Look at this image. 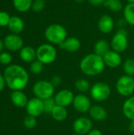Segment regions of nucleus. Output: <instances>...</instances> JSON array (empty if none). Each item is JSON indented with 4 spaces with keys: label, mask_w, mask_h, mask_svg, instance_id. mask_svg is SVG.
Segmentation results:
<instances>
[{
    "label": "nucleus",
    "mask_w": 134,
    "mask_h": 135,
    "mask_svg": "<svg viewBox=\"0 0 134 135\" xmlns=\"http://www.w3.org/2000/svg\"><path fill=\"white\" fill-rule=\"evenodd\" d=\"M103 5L110 10L115 13L121 11L123 8L122 2L120 0H106Z\"/></svg>",
    "instance_id": "bb28decb"
},
{
    "label": "nucleus",
    "mask_w": 134,
    "mask_h": 135,
    "mask_svg": "<svg viewBox=\"0 0 134 135\" xmlns=\"http://www.w3.org/2000/svg\"><path fill=\"white\" fill-rule=\"evenodd\" d=\"M124 115L131 121H134V96H131L124 102L122 106Z\"/></svg>",
    "instance_id": "412c9836"
},
{
    "label": "nucleus",
    "mask_w": 134,
    "mask_h": 135,
    "mask_svg": "<svg viewBox=\"0 0 134 135\" xmlns=\"http://www.w3.org/2000/svg\"><path fill=\"white\" fill-rule=\"evenodd\" d=\"M106 65L102 56L95 53L85 55L80 62L81 71L90 77H94L100 74L104 70Z\"/></svg>",
    "instance_id": "f03ea898"
},
{
    "label": "nucleus",
    "mask_w": 134,
    "mask_h": 135,
    "mask_svg": "<svg viewBox=\"0 0 134 135\" xmlns=\"http://www.w3.org/2000/svg\"><path fill=\"white\" fill-rule=\"evenodd\" d=\"M3 43L5 47L10 51H21L24 47V41L18 34L10 33L7 35L5 37Z\"/></svg>",
    "instance_id": "1a4fd4ad"
},
{
    "label": "nucleus",
    "mask_w": 134,
    "mask_h": 135,
    "mask_svg": "<svg viewBox=\"0 0 134 135\" xmlns=\"http://www.w3.org/2000/svg\"><path fill=\"white\" fill-rule=\"evenodd\" d=\"M9 14L6 11H0V27L8 26V24L10 20Z\"/></svg>",
    "instance_id": "473e14b6"
},
{
    "label": "nucleus",
    "mask_w": 134,
    "mask_h": 135,
    "mask_svg": "<svg viewBox=\"0 0 134 135\" xmlns=\"http://www.w3.org/2000/svg\"><path fill=\"white\" fill-rule=\"evenodd\" d=\"M73 128L76 134L81 135L88 134L92 130V120L88 117L77 118L73 122Z\"/></svg>",
    "instance_id": "9d476101"
},
{
    "label": "nucleus",
    "mask_w": 134,
    "mask_h": 135,
    "mask_svg": "<svg viewBox=\"0 0 134 135\" xmlns=\"http://www.w3.org/2000/svg\"><path fill=\"white\" fill-rule=\"evenodd\" d=\"M87 135H103V134L98 129H92Z\"/></svg>",
    "instance_id": "4c0bfd02"
},
{
    "label": "nucleus",
    "mask_w": 134,
    "mask_h": 135,
    "mask_svg": "<svg viewBox=\"0 0 134 135\" xmlns=\"http://www.w3.org/2000/svg\"><path fill=\"white\" fill-rule=\"evenodd\" d=\"M23 124L24 126V127L28 130H32L34 129L36 125H37V120L36 117L31 116V115H28L24 118V121H23Z\"/></svg>",
    "instance_id": "7c9ffc66"
},
{
    "label": "nucleus",
    "mask_w": 134,
    "mask_h": 135,
    "mask_svg": "<svg viewBox=\"0 0 134 135\" xmlns=\"http://www.w3.org/2000/svg\"><path fill=\"white\" fill-rule=\"evenodd\" d=\"M54 98L57 105L66 108L70 104H73L74 95L69 89H62L54 96Z\"/></svg>",
    "instance_id": "ddd939ff"
},
{
    "label": "nucleus",
    "mask_w": 134,
    "mask_h": 135,
    "mask_svg": "<svg viewBox=\"0 0 134 135\" xmlns=\"http://www.w3.org/2000/svg\"><path fill=\"white\" fill-rule=\"evenodd\" d=\"M133 78H134V77H133Z\"/></svg>",
    "instance_id": "a18cd8bd"
},
{
    "label": "nucleus",
    "mask_w": 134,
    "mask_h": 135,
    "mask_svg": "<svg viewBox=\"0 0 134 135\" xmlns=\"http://www.w3.org/2000/svg\"><path fill=\"white\" fill-rule=\"evenodd\" d=\"M5 47V46H4V43H3V41L0 40V54L2 52V50H3V47Z\"/></svg>",
    "instance_id": "ea45409f"
},
{
    "label": "nucleus",
    "mask_w": 134,
    "mask_h": 135,
    "mask_svg": "<svg viewBox=\"0 0 134 135\" xmlns=\"http://www.w3.org/2000/svg\"><path fill=\"white\" fill-rule=\"evenodd\" d=\"M123 17L127 24L134 26V3H128L124 7Z\"/></svg>",
    "instance_id": "b1692460"
},
{
    "label": "nucleus",
    "mask_w": 134,
    "mask_h": 135,
    "mask_svg": "<svg viewBox=\"0 0 134 135\" xmlns=\"http://www.w3.org/2000/svg\"><path fill=\"white\" fill-rule=\"evenodd\" d=\"M74 87L75 89L81 93H85L88 91H90L91 89V85H90V83L85 80V79H83V78H81V79H78L75 84H74Z\"/></svg>",
    "instance_id": "a878e982"
},
{
    "label": "nucleus",
    "mask_w": 134,
    "mask_h": 135,
    "mask_svg": "<svg viewBox=\"0 0 134 135\" xmlns=\"http://www.w3.org/2000/svg\"><path fill=\"white\" fill-rule=\"evenodd\" d=\"M33 0H13V7L19 12H27L32 9Z\"/></svg>",
    "instance_id": "393cba45"
},
{
    "label": "nucleus",
    "mask_w": 134,
    "mask_h": 135,
    "mask_svg": "<svg viewBox=\"0 0 134 135\" xmlns=\"http://www.w3.org/2000/svg\"><path fill=\"white\" fill-rule=\"evenodd\" d=\"M104 63L110 68H117L122 63V56L120 53L113 50H110L105 55L103 56Z\"/></svg>",
    "instance_id": "2eb2a0df"
},
{
    "label": "nucleus",
    "mask_w": 134,
    "mask_h": 135,
    "mask_svg": "<svg viewBox=\"0 0 134 135\" xmlns=\"http://www.w3.org/2000/svg\"><path fill=\"white\" fill-rule=\"evenodd\" d=\"M25 108L28 115H31L37 118L38 116H39L44 112L43 100L37 97H33L28 100Z\"/></svg>",
    "instance_id": "9b49d317"
},
{
    "label": "nucleus",
    "mask_w": 134,
    "mask_h": 135,
    "mask_svg": "<svg viewBox=\"0 0 134 135\" xmlns=\"http://www.w3.org/2000/svg\"><path fill=\"white\" fill-rule=\"evenodd\" d=\"M51 115L55 121L62 122L66 119V118L68 116V112L66 110V108L59 106V105H56L54 107V108L53 109Z\"/></svg>",
    "instance_id": "5701e85b"
},
{
    "label": "nucleus",
    "mask_w": 134,
    "mask_h": 135,
    "mask_svg": "<svg viewBox=\"0 0 134 135\" xmlns=\"http://www.w3.org/2000/svg\"><path fill=\"white\" fill-rule=\"evenodd\" d=\"M122 68L126 75L134 77V59H126L123 63Z\"/></svg>",
    "instance_id": "cd10ccee"
},
{
    "label": "nucleus",
    "mask_w": 134,
    "mask_h": 135,
    "mask_svg": "<svg viewBox=\"0 0 134 135\" xmlns=\"http://www.w3.org/2000/svg\"><path fill=\"white\" fill-rule=\"evenodd\" d=\"M129 130L131 133L134 134V121H131L129 126Z\"/></svg>",
    "instance_id": "58836bf2"
},
{
    "label": "nucleus",
    "mask_w": 134,
    "mask_h": 135,
    "mask_svg": "<svg viewBox=\"0 0 134 135\" xmlns=\"http://www.w3.org/2000/svg\"><path fill=\"white\" fill-rule=\"evenodd\" d=\"M62 80L61 77H59V76H54L51 80V83L53 85V86L54 88L59 86L62 84Z\"/></svg>",
    "instance_id": "f704fd0d"
},
{
    "label": "nucleus",
    "mask_w": 134,
    "mask_h": 135,
    "mask_svg": "<svg viewBox=\"0 0 134 135\" xmlns=\"http://www.w3.org/2000/svg\"><path fill=\"white\" fill-rule=\"evenodd\" d=\"M111 93V87L105 82H96L90 89L91 97L98 102L107 100Z\"/></svg>",
    "instance_id": "423d86ee"
},
{
    "label": "nucleus",
    "mask_w": 134,
    "mask_h": 135,
    "mask_svg": "<svg viewBox=\"0 0 134 135\" xmlns=\"http://www.w3.org/2000/svg\"><path fill=\"white\" fill-rule=\"evenodd\" d=\"M75 2H79V3H81V2H85V1H87V0H74Z\"/></svg>",
    "instance_id": "a19ab883"
},
{
    "label": "nucleus",
    "mask_w": 134,
    "mask_h": 135,
    "mask_svg": "<svg viewBox=\"0 0 134 135\" xmlns=\"http://www.w3.org/2000/svg\"><path fill=\"white\" fill-rule=\"evenodd\" d=\"M89 3L94 6H101L102 4H104L106 0H88Z\"/></svg>",
    "instance_id": "c9c22d12"
},
{
    "label": "nucleus",
    "mask_w": 134,
    "mask_h": 135,
    "mask_svg": "<svg viewBox=\"0 0 134 135\" xmlns=\"http://www.w3.org/2000/svg\"><path fill=\"white\" fill-rule=\"evenodd\" d=\"M128 3H134V0H126Z\"/></svg>",
    "instance_id": "79ce46f5"
},
{
    "label": "nucleus",
    "mask_w": 134,
    "mask_h": 135,
    "mask_svg": "<svg viewBox=\"0 0 134 135\" xmlns=\"http://www.w3.org/2000/svg\"><path fill=\"white\" fill-rule=\"evenodd\" d=\"M44 36L50 44L59 45L67 38V32L62 25L52 24L45 29Z\"/></svg>",
    "instance_id": "7ed1b4c3"
},
{
    "label": "nucleus",
    "mask_w": 134,
    "mask_h": 135,
    "mask_svg": "<svg viewBox=\"0 0 134 135\" xmlns=\"http://www.w3.org/2000/svg\"><path fill=\"white\" fill-rule=\"evenodd\" d=\"M99 30L103 34L111 33L115 28V21L111 16L108 14L103 15L98 21Z\"/></svg>",
    "instance_id": "4468645a"
},
{
    "label": "nucleus",
    "mask_w": 134,
    "mask_h": 135,
    "mask_svg": "<svg viewBox=\"0 0 134 135\" xmlns=\"http://www.w3.org/2000/svg\"><path fill=\"white\" fill-rule=\"evenodd\" d=\"M57 58L56 48L51 44H43L36 49V59L43 64H51Z\"/></svg>",
    "instance_id": "20e7f679"
},
{
    "label": "nucleus",
    "mask_w": 134,
    "mask_h": 135,
    "mask_svg": "<svg viewBox=\"0 0 134 135\" xmlns=\"http://www.w3.org/2000/svg\"><path fill=\"white\" fill-rule=\"evenodd\" d=\"M116 89L118 94L125 97H130L134 93L133 77L123 75L121 76L116 82Z\"/></svg>",
    "instance_id": "0eeeda50"
},
{
    "label": "nucleus",
    "mask_w": 134,
    "mask_h": 135,
    "mask_svg": "<svg viewBox=\"0 0 134 135\" xmlns=\"http://www.w3.org/2000/svg\"><path fill=\"white\" fill-rule=\"evenodd\" d=\"M110 48L111 44L106 40H100L94 45V53L103 57L111 50Z\"/></svg>",
    "instance_id": "4be33fe9"
},
{
    "label": "nucleus",
    "mask_w": 134,
    "mask_h": 135,
    "mask_svg": "<svg viewBox=\"0 0 134 135\" xmlns=\"http://www.w3.org/2000/svg\"><path fill=\"white\" fill-rule=\"evenodd\" d=\"M60 48L66 50L68 52L70 53H73L77 51L81 46V41L74 37V36H71V37H67L61 44L58 45Z\"/></svg>",
    "instance_id": "dca6fc26"
},
{
    "label": "nucleus",
    "mask_w": 134,
    "mask_h": 135,
    "mask_svg": "<svg viewBox=\"0 0 134 135\" xmlns=\"http://www.w3.org/2000/svg\"><path fill=\"white\" fill-rule=\"evenodd\" d=\"M45 7V1L44 0H33L32 4V9L36 12L39 13L41 12Z\"/></svg>",
    "instance_id": "2f4dec72"
},
{
    "label": "nucleus",
    "mask_w": 134,
    "mask_h": 135,
    "mask_svg": "<svg viewBox=\"0 0 134 135\" xmlns=\"http://www.w3.org/2000/svg\"><path fill=\"white\" fill-rule=\"evenodd\" d=\"M12 62V55L9 52L2 51L0 54V63L2 65H9Z\"/></svg>",
    "instance_id": "72a5a7b5"
},
{
    "label": "nucleus",
    "mask_w": 134,
    "mask_h": 135,
    "mask_svg": "<svg viewBox=\"0 0 134 135\" xmlns=\"http://www.w3.org/2000/svg\"><path fill=\"white\" fill-rule=\"evenodd\" d=\"M56 103L54 100V98H48L43 100V109H44V112L47 113V114H51L53 109L54 108V107L56 106Z\"/></svg>",
    "instance_id": "c85d7f7f"
},
{
    "label": "nucleus",
    "mask_w": 134,
    "mask_h": 135,
    "mask_svg": "<svg viewBox=\"0 0 134 135\" xmlns=\"http://www.w3.org/2000/svg\"><path fill=\"white\" fill-rule=\"evenodd\" d=\"M32 92L36 97L44 100L52 97L54 93V87L47 81H39L32 87Z\"/></svg>",
    "instance_id": "39448f33"
},
{
    "label": "nucleus",
    "mask_w": 134,
    "mask_h": 135,
    "mask_svg": "<svg viewBox=\"0 0 134 135\" xmlns=\"http://www.w3.org/2000/svg\"><path fill=\"white\" fill-rule=\"evenodd\" d=\"M44 1H50V0H44Z\"/></svg>",
    "instance_id": "c03bdc74"
},
{
    "label": "nucleus",
    "mask_w": 134,
    "mask_h": 135,
    "mask_svg": "<svg viewBox=\"0 0 134 135\" xmlns=\"http://www.w3.org/2000/svg\"><path fill=\"white\" fill-rule=\"evenodd\" d=\"M43 65H44L43 63H42L40 61L36 59L32 62H31L30 71L34 74H39L43 70Z\"/></svg>",
    "instance_id": "c756f323"
},
{
    "label": "nucleus",
    "mask_w": 134,
    "mask_h": 135,
    "mask_svg": "<svg viewBox=\"0 0 134 135\" xmlns=\"http://www.w3.org/2000/svg\"><path fill=\"white\" fill-rule=\"evenodd\" d=\"M73 106L77 112L80 113H86L89 112L92 107L91 100L89 97H88L84 93H80L78 95L74 96Z\"/></svg>",
    "instance_id": "f8f14e48"
},
{
    "label": "nucleus",
    "mask_w": 134,
    "mask_h": 135,
    "mask_svg": "<svg viewBox=\"0 0 134 135\" xmlns=\"http://www.w3.org/2000/svg\"><path fill=\"white\" fill-rule=\"evenodd\" d=\"M6 85V81H5L4 76L0 74V92H2L4 89Z\"/></svg>",
    "instance_id": "e433bc0d"
},
{
    "label": "nucleus",
    "mask_w": 134,
    "mask_h": 135,
    "mask_svg": "<svg viewBox=\"0 0 134 135\" xmlns=\"http://www.w3.org/2000/svg\"><path fill=\"white\" fill-rule=\"evenodd\" d=\"M111 50L122 53L124 52L128 47V33L123 28L118 30L113 36L111 41Z\"/></svg>",
    "instance_id": "6e6552de"
},
{
    "label": "nucleus",
    "mask_w": 134,
    "mask_h": 135,
    "mask_svg": "<svg viewBox=\"0 0 134 135\" xmlns=\"http://www.w3.org/2000/svg\"><path fill=\"white\" fill-rule=\"evenodd\" d=\"M8 28L13 34H20L24 28V21L18 16H12L8 24Z\"/></svg>",
    "instance_id": "a211bd4d"
},
{
    "label": "nucleus",
    "mask_w": 134,
    "mask_h": 135,
    "mask_svg": "<svg viewBox=\"0 0 134 135\" xmlns=\"http://www.w3.org/2000/svg\"><path fill=\"white\" fill-rule=\"evenodd\" d=\"M72 135H81V134H76V133H75V134H72Z\"/></svg>",
    "instance_id": "37998d69"
},
{
    "label": "nucleus",
    "mask_w": 134,
    "mask_h": 135,
    "mask_svg": "<svg viewBox=\"0 0 134 135\" xmlns=\"http://www.w3.org/2000/svg\"><path fill=\"white\" fill-rule=\"evenodd\" d=\"M6 84L13 91L23 90L29 81L28 72L21 66L9 65L3 74Z\"/></svg>",
    "instance_id": "f257e3e1"
},
{
    "label": "nucleus",
    "mask_w": 134,
    "mask_h": 135,
    "mask_svg": "<svg viewBox=\"0 0 134 135\" xmlns=\"http://www.w3.org/2000/svg\"><path fill=\"white\" fill-rule=\"evenodd\" d=\"M20 58L25 62H32L36 59V50L32 47L25 46L20 51Z\"/></svg>",
    "instance_id": "aec40b11"
},
{
    "label": "nucleus",
    "mask_w": 134,
    "mask_h": 135,
    "mask_svg": "<svg viewBox=\"0 0 134 135\" xmlns=\"http://www.w3.org/2000/svg\"><path fill=\"white\" fill-rule=\"evenodd\" d=\"M10 100L15 107L20 108L26 107L28 102L27 96L25 95L24 93L22 92V90L13 91L10 95Z\"/></svg>",
    "instance_id": "f3484780"
},
{
    "label": "nucleus",
    "mask_w": 134,
    "mask_h": 135,
    "mask_svg": "<svg viewBox=\"0 0 134 135\" xmlns=\"http://www.w3.org/2000/svg\"><path fill=\"white\" fill-rule=\"evenodd\" d=\"M88 112L91 119L95 121H103L107 117V112L106 109L100 105L92 106Z\"/></svg>",
    "instance_id": "6ab92c4d"
}]
</instances>
